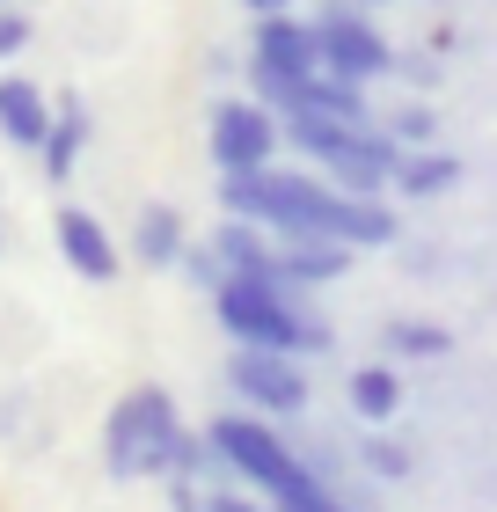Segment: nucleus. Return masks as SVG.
<instances>
[{"label": "nucleus", "mask_w": 497, "mask_h": 512, "mask_svg": "<svg viewBox=\"0 0 497 512\" xmlns=\"http://www.w3.org/2000/svg\"><path fill=\"white\" fill-rule=\"evenodd\" d=\"M212 315H220V330L234 344H256V352H329V322L307 315L293 286H278V278H227L220 293H212Z\"/></svg>", "instance_id": "f257e3e1"}, {"label": "nucleus", "mask_w": 497, "mask_h": 512, "mask_svg": "<svg viewBox=\"0 0 497 512\" xmlns=\"http://www.w3.org/2000/svg\"><path fill=\"white\" fill-rule=\"evenodd\" d=\"M176 447H183V417H176V395L161 381H139L110 403L103 417V469L117 483L132 476H169L176 469Z\"/></svg>", "instance_id": "f03ea898"}, {"label": "nucleus", "mask_w": 497, "mask_h": 512, "mask_svg": "<svg viewBox=\"0 0 497 512\" xmlns=\"http://www.w3.org/2000/svg\"><path fill=\"white\" fill-rule=\"evenodd\" d=\"M212 447H220L227 461V476H242L264 505H293L307 483H322V469L307 454H293L286 439L271 432V417H256V410H227V417H212Z\"/></svg>", "instance_id": "7ed1b4c3"}, {"label": "nucleus", "mask_w": 497, "mask_h": 512, "mask_svg": "<svg viewBox=\"0 0 497 512\" xmlns=\"http://www.w3.org/2000/svg\"><path fill=\"white\" fill-rule=\"evenodd\" d=\"M307 74H322V59H315V22H307L300 8H293V15H256V30H249V96L271 103L278 118H286Z\"/></svg>", "instance_id": "20e7f679"}, {"label": "nucleus", "mask_w": 497, "mask_h": 512, "mask_svg": "<svg viewBox=\"0 0 497 512\" xmlns=\"http://www.w3.org/2000/svg\"><path fill=\"white\" fill-rule=\"evenodd\" d=\"M315 22V59L322 74H337L351 88H373L395 74V44L381 37V22H373V8H359V0H329V8L307 15Z\"/></svg>", "instance_id": "39448f33"}, {"label": "nucleus", "mask_w": 497, "mask_h": 512, "mask_svg": "<svg viewBox=\"0 0 497 512\" xmlns=\"http://www.w3.org/2000/svg\"><path fill=\"white\" fill-rule=\"evenodd\" d=\"M205 147H212V161H220V176L271 169L278 147H286V118H278L271 103H256V96H227V103H212Z\"/></svg>", "instance_id": "423d86ee"}, {"label": "nucleus", "mask_w": 497, "mask_h": 512, "mask_svg": "<svg viewBox=\"0 0 497 512\" xmlns=\"http://www.w3.org/2000/svg\"><path fill=\"white\" fill-rule=\"evenodd\" d=\"M395 161H402V147L381 125H344V132H329L315 169L337 183V191H351V198H388L395 191Z\"/></svg>", "instance_id": "0eeeda50"}, {"label": "nucleus", "mask_w": 497, "mask_h": 512, "mask_svg": "<svg viewBox=\"0 0 497 512\" xmlns=\"http://www.w3.org/2000/svg\"><path fill=\"white\" fill-rule=\"evenodd\" d=\"M227 388H234V403L256 410V417H300V410H307V374H300L293 352H256V344H234Z\"/></svg>", "instance_id": "6e6552de"}, {"label": "nucleus", "mask_w": 497, "mask_h": 512, "mask_svg": "<svg viewBox=\"0 0 497 512\" xmlns=\"http://www.w3.org/2000/svg\"><path fill=\"white\" fill-rule=\"evenodd\" d=\"M52 242H59V256H66V271H74V278H88V286H110V278L125 271V256H117L110 227H103L96 213H88V205H59Z\"/></svg>", "instance_id": "1a4fd4ad"}, {"label": "nucleus", "mask_w": 497, "mask_h": 512, "mask_svg": "<svg viewBox=\"0 0 497 512\" xmlns=\"http://www.w3.org/2000/svg\"><path fill=\"white\" fill-rule=\"evenodd\" d=\"M351 242H337V235H293V242H278V286H337V278L351 271Z\"/></svg>", "instance_id": "9d476101"}, {"label": "nucleus", "mask_w": 497, "mask_h": 512, "mask_svg": "<svg viewBox=\"0 0 497 512\" xmlns=\"http://www.w3.org/2000/svg\"><path fill=\"white\" fill-rule=\"evenodd\" d=\"M44 132H52V96H44L30 74H0V139L22 147V154H37Z\"/></svg>", "instance_id": "9b49d317"}, {"label": "nucleus", "mask_w": 497, "mask_h": 512, "mask_svg": "<svg viewBox=\"0 0 497 512\" xmlns=\"http://www.w3.org/2000/svg\"><path fill=\"white\" fill-rule=\"evenodd\" d=\"M212 249H220L227 278H278V235H271V227H256V220H227L220 213Z\"/></svg>", "instance_id": "f8f14e48"}, {"label": "nucleus", "mask_w": 497, "mask_h": 512, "mask_svg": "<svg viewBox=\"0 0 497 512\" xmlns=\"http://www.w3.org/2000/svg\"><path fill=\"white\" fill-rule=\"evenodd\" d=\"M183 242H191V220L176 213V205H161V198H147L132 213V256L147 271H176V256H183Z\"/></svg>", "instance_id": "ddd939ff"}, {"label": "nucleus", "mask_w": 497, "mask_h": 512, "mask_svg": "<svg viewBox=\"0 0 497 512\" xmlns=\"http://www.w3.org/2000/svg\"><path fill=\"white\" fill-rule=\"evenodd\" d=\"M293 110L329 118V125H381V118H373V103H366V88H351V81H337V74H307L300 96H293ZM293 110H286V118H293Z\"/></svg>", "instance_id": "4468645a"}, {"label": "nucleus", "mask_w": 497, "mask_h": 512, "mask_svg": "<svg viewBox=\"0 0 497 512\" xmlns=\"http://www.w3.org/2000/svg\"><path fill=\"white\" fill-rule=\"evenodd\" d=\"M454 183H461V154H446V147H410L395 161V191L417 198V205L424 198H446Z\"/></svg>", "instance_id": "2eb2a0df"}, {"label": "nucleus", "mask_w": 497, "mask_h": 512, "mask_svg": "<svg viewBox=\"0 0 497 512\" xmlns=\"http://www.w3.org/2000/svg\"><path fill=\"white\" fill-rule=\"evenodd\" d=\"M81 147H88V110H81V96H59V103H52V132H44V147H37L44 176H52V183L74 176Z\"/></svg>", "instance_id": "dca6fc26"}, {"label": "nucleus", "mask_w": 497, "mask_h": 512, "mask_svg": "<svg viewBox=\"0 0 497 512\" xmlns=\"http://www.w3.org/2000/svg\"><path fill=\"white\" fill-rule=\"evenodd\" d=\"M395 410H402L395 366H359V374H351V417H359V425H388Z\"/></svg>", "instance_id": "f3484780"}, {"label": "nucleus", "mask_w": 497, "mask_h": 512, "mask_svg": "<svg viewBox=\"0 0 497 512\" xmlns=\"http://www.w3.org/2000/svg\"><path fill=\"white\" fill-rule=\"evenodd\" d=\"M388 352L395 359H446L454 352V337H446V322H388Z\"/></svg>", "instance_id": "a211bd4d"}, {"label": "nucleus", "mask_w": 497, "mask_h": 512, "mask_svg": "<svg viewBox=\"0 0 497 512\" xmlns=\"http://www.w3.org/2000/svg\"><path fill=\"white\" fill-rule=\"evenodd\" d=\"M344 242H351V249H388V242H395V205H388V198H351Z\"/></svg>", "instance_id": "6ab92c4d"}, {"label": "nucleus", "mask_w": 497, "mask_h": 512, "mask_svg": "<svg viewBox=\"0 0 497 512\" xmlns=\"http://www.w3.org/2000/svg\"><path fill=\"white\" fill-rule=\"evenodd\" d=\"M381 132L395 139L402 154H410V147H439V110H432V103L417 96V103H402L395 118H381Z\"/></svg>", "instance_id": "aec40b11"}, {"label": "nucleus", "mask_w": 497, "mask_h": 512, "mask_svg": "<svg viewBox=\"0 0 497 512\" xmlns=\"http://www.w3.org/2000/svg\"><path fill=\"white\" fill-rule=\"evenodd\" d=\"M169 476H191V483H220V476H227V461H220V447H212V432H183Z\"/></svg>", "instance_id": "412c9836"}, {"label": "nucleus", "mask_w": 497, "mask_h": 512, "mask_svg": "<svg viewBox=\"0 0 497 512\" xmlns=\"http://www.w3.org/2000/svg\"><path fill=\"white\" fill-rule=\"evenodd\" d=\"M176 271L191 278L198 293H220V286H227V264H220V249H212V242H183V256H176Z\"/></svg>", "instance_id": "4be33fe9"}, {"label": "nucleus", "mask_w": 497, "mask_h": 512, "mask_svg": "<svg viewBox=\"0 0 497 512\" xmlns=\"http://www.w3.org/2000/svg\"><path fill=\"white\" fill-rule=\"evenodd\" d=\"M278 512H359V505H344L337 491H329V476H322V483H307V491L293 505H278Z\"/></svg>", "instance_id": "5701e85b"}, {"label": "nucleus", "mask_w": 497, "mask_h": 512, "mask_svg": "<svg viewBox=\"0 0 497 512\" xmlns=\"http://www.w3.org/2000/svg\"><path fill=\"white\" fill-rule=\"evenodd\" d=\"M15 52H30V15L0 8V59H15Z\"/></svg>", "instance_id": "b1692460"}, {"label": "nucleus", "mask_w": 497, "mask_h": 512, "mask_svg": "<svg viewBox=\"0 0 497 512\" xmlns=\"http://www.w3.org/2000/svg\"><path fill=\"white\" fill-rule=\"evenodd\" d=\"M366 461H373V476H388V483H395V476H410V454H402L395 439H373Z\"/></svg>", "instance_id": "393cba45"}, {"label": "nucleus", "mask_w": 497, "mask_h": 512, "mask_svg": "<svg viewBox=\"0 0 497 512\" xmlns=\"http://www.w3.org/2000/svg\"><path fill=\"white\" fill-rule=\"evenodd\" d=\"M395 74H402V81H410V88H424V96H432V81H439V66H432V59H402V52H395Z\"/></svg>", "instance_id": "a878e982"}, {"label": "nucleus", "mask_w": 497, "mask_h": 512, "mask_svg": "<svg viewBox=\"0 0 497 512\" xmlns=\"http://www.w3.org/2000/svg\"><path fill=\"white\" fill-rule=\"evenodd\" d=\"M212 512H278V505L249 498V491H212Z\"/></svg>", "instance_id": "bb28decb"}, {"label": "nucleus", "mask_w": 497, "mask_h": 512, "mask_svg": "<svg viewBox=\"0 0 497 512\" xmlns=\"http://www.w3.org/2000/svg\"><path fill=\"white\" fill-rule=\"evenodd\" d=\"M242 8H249V15H293L300 0H242Z\"/></svg>", "instance_id": "cd10ccee"}, {"label": "nucleus", "mask_w": 497, "mask_h": 512, "mask_svg": "<svg viewBox=\"0 0 497 512\" xmlns=\"http://www.w3.org/2000/svg\"><path fill=\"white\" fill-rule=\"evenodd\" d=\"M359 8H388V0H359Z\"/></svg>", "instance_id": "c85d7f7f"}, {"label": "nucleus", "mask_w": 497, "mask_h": 512, "mask_svg": "<svg viewBox=\"0 0 497 512\" xmlns=\"http://www.w3.org/2000/svg\"><path fill=\"white\" fill-rule=\"evenodd\" d=\"M0 8H15V0H0Z\"/></svg>", "instance_id": "c756f323"}]
</instances>
